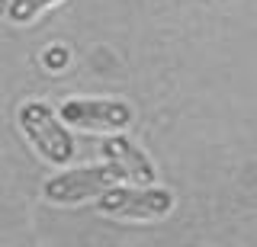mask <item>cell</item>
<instances>
[{"label":"cell","instance_id":"obj_1","mask_svg":"<svg viewBox=\"0 0 257 247\" xmlns=\"http://www.w3.org/2000/svg\"><path fill=\"white\" fill-rule=\"evenodd\" d=\"M16 122H20V132L26 135V141L36 148V154L42 161L55 164V167H68L74 161L77 145L68 132V122L48 103H42V100L23 103L20 113H16Z\"/></svg>","mask_w":257,"mask_h":247},{"label":"cell","instance_id":"obj_2","mask_svg":"<svg viewBox=\"0 0 257 247\" xmlns=\"http://www.w3.org/2000/svg\"><path fill=\"white\" fill-rule=\"evenodd\" d=\"M96 209L109 218H122V221H158L164 215H171L174 209V193L164 186H142V183H132V186H109L106 193L96 199Z\"/></svg>","mask_w":257,"mask_h":247},{"label":"cell","instance_id":"obj_3","mask_svg":"<svg viewBox=\"0 0 257 247\" xmlns=\"http://www.w3.org/2000/svg\"><path fill=\"white\" fill-rule=\"evenodd\" d=\"M119 180H122V173L109 161H103V164H87V167L55 173V177L45 180L42 193L55 205H77V202H87V199H100Z\"/></svg>","mask_w":257,"mask_h":247},{"label":"cell","instance_id":"obj_4","mask_svg":"<svg viewBox=\"0 0 257 247\" xmlns=\"http://www.w3.org/2000/svg\"><path fill=\"white\" fill-rule=\"evenodd\" d=\"M61 119L71 129H84V132H125L132 125V106L122 100H100V97H80V100H64L58 106Z\"/></svg>","mask_w":257,"mask_h":247},{"label":"cell","instance_id":"obj_5","mask_svg":"<svg viewBox=\"0 0 257 247\" xmlns=\"http://www.w3.org/2000/svg\"><path fill=\"white\" fill-rule=\"evenodd\" d=\"M100 157H103V161H109L119 173H122V180H128V183H142V186L155 183V173H158L155 170V161H151L139 145H132L128 138H122L119 132H112V135L103 138Z\"/></svg>","mask_w":257,"mask_h":247},{"label":"cell","instance_id":"obj_6","mask_svg":"<svg viewBox=\"0 0 257 247\" xmlns=\"http://www.w3.org/2000/svg\"><path fill=\"white\" fill-rule=\"evenodd\" d=\"M55 4H61V0H7V20L13 26H26Z\"/></svg>","mask_w":257,"mask_h":247},{"label":"cell","instance_id":"obj_7","mask_svg":"<svg viewBox=\"0 0 257 247\" xmlns=\"http://www.w3.org/2000/svg\"><path fill=\"white\" fill-rule=\"evenodd\" d=\"M61 61H64V52H45V65H61Z\"/></svg>","mask_w":257,"mask_h":247}]
</instances>
